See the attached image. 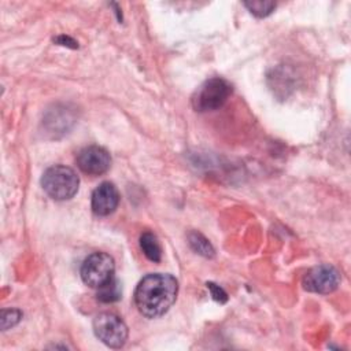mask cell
<instances>
[{"label": "cell", "instance_id": "6da1fadb", "mask_svg": "<svg viewBox=\"0 0 351 351\" xmlns=\"http://www.w3.org/2000/svg\"><path fill=\"white\" fill-rule=\"evenodd\" d=\"M178 292L176 277L165 273H151L143 277L134 291V303L147 318H158L174 304Z\"/></svg>", "mask_w": 351, "mask_h": 351}, {"label": "cell", "instance_id": "7a4b0ae2", "mask_svg": "<svg viewBox=\"0 0 351 351\" xmlns=\"http://www.w3.org/2000/svg\"><path fill=\"white\" fill-rule=\"evenodd\" d=\"M41 185L52 199L67 200L77 193L80 178L73 169L63 165H55L44 171Z\"/></svg>", "mask_w": 351, "mask_h": 351}, {"label": "cell", "instance_id": "3957f363", "mask_svg": "<svg viewBox=\"0 0 351 351\" xmlns=\"http://www.w3.org/2000/svg\"><path fill=\"white\" fill-rule=\"evenodd\" d=\"M232 95V85L219 77L204 81L192 96V107L199 112L221 108Z\"/></svg>", "mask_w": 351, "mask_h": 351}, {"label": "cell", "instance_id": "277c9868", "mask_svg": "<svg viewBox=\"0 0 351 351\" xmlns=\"http://www.w3.org/2000/svg\"><path fill=\"white\" fill-rule=\"evenodd\" d=\"M115 263L106 252L90 254L81 266V278L90 288H100L114 278Z\"/></svg>", "mask_w": 351, "mask_h": 351}, {"label": "cell", "instance_id": "5b68a950", "mask_svg": "<svg viewBox=\"0 0 351 351\" xmlns=\"http://www.w3.org/2000/svg\"><path fill=\"white\" fill-rule=\"evenodd\" d=\"M96 337L111 348H121L128 339L126 324L112 313H100L93 319Z\"/></svg>", "mask_w": 351, "mask_h": 351}, {"label": "cell", "instance_id": "8992f818", "mask_svg": "<svg viewBox=\"0 0 351 351\" xmlns=\"http://www.w3.org/2000/svg\"><path fill=\"white\" fill-rule=\"evenodd\" d=\"M340 282V274L330 265H318L311 267L303 277V288L314 293H330Z\"/></svg>", "mask_w": 351, "mask_h": 351}, {"label": "cell", "instance_id": "52a82bcc", "mask_svg": "<svg viewBox=\"0 0 351 351\" xmlns=\"http://www.w3.org/2000/svg\"><path fill=\"white\" fill-rule=\"evenodd\" d=\"M77 165L89 176H100L110 169L111 156L106 148L89 145L77 154Z\"/></svg>", "mask_w": 351, "mask_h": 351}, {"label": "cell", "instance_id": "ba28073f", "mask_svg": "<svg viewBox=\"0 0 351 351\" xmlns=\"http://www.w3.org/2000/svg\"><path fill=\"white\" fill-rule=\"evenodd\" d=\"M119 204V192L111 182H101L92 193L90 207L96 215L106 217L115 211Z\"/></svg>", "mask_w": 351, "mask_h": 351}, {"label": "cell", "instance_id": "9c48e42d", "mask_svg": "<svg viewBox=\"0 0 351 351\" xmlns=\"http://www.w3.org/2000/svg\"><path fill=\"white\" fill-rule=\"evenodd\" d=\"M140 247L144 252V255L152 261V262H159L162 258V248L160 244L156 239V236L151 232H144L140 236Z\"/></svg>", "mask_w": 351, "mask_h": 351}, {"label": "cell", "instance_id": "30bf717a", "mask_svg": "<svg viewBox=\"0 0 351 351\" xmlns=\"http://www.w3.org/2000/svg\"><path fill=\"white\" fill-rule=\"evenodd\" d=\"M188 243L191 245V248L202 255V256H206V258H213L215 251H214V247L211 245V243L199 232H189L188 233Z\"/></svg>", "mask_w": 351, "mask_h": 351}, {"label": "cell", "instance_id": "8fae6325", "mask_svg": "<svg viewBox=\"0 0 351 351\" xmlns=\"http://www.w3.org/2000/svg\"><path fill=\"white\" fill-rule=\"evenodd\" d=\"M122 289L121 282L117 278H111L108 282L97 288V300L101 303H112L121 299Z\"/></svg>", "mask_w": 351, "mask_h": 351}, {"label": "cell", "instance_id": "7c38bea8", "mask_svg": "<svg viewBox=\"0 0 351 351\" xmlns=\"http://www.w3.org/2000/svg\"><path fill=\"white\" fill-rule=\"evenodd\" d=\"M244 5L248 8V11L258 16V18H265L273 12L276 8L274 1H266V0H258V1H244Z\"/></svg>", "mask_w": 351, "mask_h": 351}, {"label": "cell", "instance_id": "4fadbf2b", "mask_svg": "<svg viewBox=\"0 0 351 351\" xmlns=\"http://www.w3.org/2000/svg\"><path fill=\"white\" fill-rule=\"evenodd\" d=\"M22 318V313L18 308H4L0 314V326L1 330H7L15 326Z\"/></svg>", "mask_w": 351, "mask_h": 351}, {"label": "cell", "instance_id": "5bb4252c", "mask_svg": "<svg viewBox=\"0 0 351 351\" xmlns=\"http://www.w3.org/2000/svg\"><path fill=\"white\" fill-rule=\"evenodd\" d=\"M207 288H208V291H210V293H211L214 300H217L219 303H225L228 300L226 292L219 285H217L214 282H207Z\"/></svg>", "mask_w": 351, "mask_h": 351}, {"label": "cell", "instance_id": "9a60e30c", "mask_svg": "<svg viewBox=\"0 0 351 351\" xmlns=\"http://www.w3.org/2000/svg\"><path fill=\"white\" fill-rule=\"evenodd\" d=\"M56 43H59L60 45H67V47H69V44H67V43H71V44L77 45V43H75L73 38H70V37H66V36H59V37L56 38Z\"/></svg>", "mask_w": 351, "mask_h": 351}]
</instances>
